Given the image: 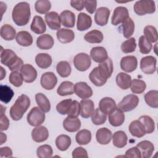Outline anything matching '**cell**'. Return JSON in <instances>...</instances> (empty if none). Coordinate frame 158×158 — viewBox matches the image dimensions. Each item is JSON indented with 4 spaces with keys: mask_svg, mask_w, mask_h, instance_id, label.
<instances>
[{
    "mask_svg": "<svg viewBox=\"0 0 158 158\" xmlns=\"http://www.w3.org/2000/svg\"><path fill=\"white\" fill-rule=\"evenodd\" d=\"M138 65V60L135 56H127L122 58L120 60L121 69L128 73L135 71Z\"/></svg>",
    "mask_w": 158,
    "mask_h": 158,
    "instance_id": "obj_12",
    "label": "cell"
},
{
    "mask_svg": "<svg viewBox=\"0 0 158 158\" xmlns=\"http://www.w3.org/2000/svg\"><path fill=\"white\" fill-rule=\"evenodd\" d=\"M73 62L76 69L80 72L87 70L91 64L89 56L83 52L77 54L73 58Z\"/></svg>",
    "mask_w": 158,
    "mask_h": 158,
    "instance_id": "obj_7",
    "label": "cell"
},
{
    "mask_svg": "<svg viewBox=\"0 0 158 158\" xmlns=\"http://www.w3.org/2000/svg\"><path fill=\"white\" fill-rule=\"evenodd\" d=\"M54 44L53 38L49 34L41 35L36 40V45L40 49H49L53 47Z\"/></svg>",
    "mask_w": 158,
    "mask_h": 158,
    "instance_id": "obj_27",
    "label": "cell"
},
{
    "mask_svg": "<svg viewBox=\"0 0 158 158\" xmlns=\"http://www.w3.org/2000/svg\"><path fill=\"white\" fill-rule=\"evenodd\" d=\"M45 20L49 28L53 30H59L60 28V18L59 14L54 11L47 13L44 17Z\"/></svg>",
    "mask_w": 158,
    "mask_h": 158,
    "instance_id": "obj_17",
    "label": "cell"
},
{
    "mask_svg": "<svg viewBox=\"0 0 158 158\" xmlns=\"http://www.w3.org/2000/svg\"><path fill=\"white\" fill-rule=\"evenodd\" d=\"M144 100L146 104L152 108L158 107V91L151 90L144 95Z\"/></svg>",
    "mask_w": 158,
    "mask_h": 158,
    "instance_id": "obj_45",
    "label": "cell"
},
{
    "mask_svg": "<svg viewBox=\"0 0 158 158\" xmlns=\"http://www.w3.org/2000/svg\"><path fill=\"white\" fill-rule=\"evenodd\" d=\"M73 91L76 95L81 99L89 98L93 95L91 88L83 81L76 83L73 86Z\"/></svg>",
    "mask_w": 158,
    "mask_h": 158,
    "instance_id": "obj_9",
    "label": "cell"
},
{
    "mask_svg": "<svg viewBox=\"0 0 158 158\" xmlns=\"http://www.w3.org/2000/svg\"><path fill=\"white\" fill-rule=\"evenodd\" d=\"M70 5L72 7L75 9L77 10L81 11L85 7L84 1H75L72 0L70 1Z\"/></svg>",
    "mask_w": 158,
    "mask_h": 158,
    "instance_id": "obj_62",
    "label": "cell"
},
{
    "mask_svg": "<svg viewBox=\"0 0 158 158\" xmlns=\"http://www.w3.org/2000/svg\"><path fill=\"white\" fill-rule=\"evenodd\" d=\"M57 83V78L56 75L51 72L43 73L41 77L40 84L41 86L46 90L52 89Z\"/></svg>",
    "mask_w": 158,
    "mask_h": 158,
    "instance_id": "obj_11",
    "label": "cell"
},
{
    "mask_svg": "<svg viewBox=\"0 0 158 158\" xmlns=\"http://www.w3.org/2000/svg\"><path fill=\"white\" fill-rule=\"evenodd\" d=\"M62 25L64 27L72 28L75 23V15L73 12L69 10L62 11L60 14Z\"/></svg>",
    "mask_w": 158,
    "mask_h": 158,
    "instance_id": "obj_31",
    "label": "cell"
},
{
    "mask_svg": "<svg viewBox=\"0 0 158 158\" xmlns=\"http://www.w3.org/2000/svg\"><path fill=\"white\" fill-rule=\"evenodd\" d=\"M44 113L39 107H33L27 115L28 123L33 127L40 126L45 120Z\"/></svg>",
    "mask_w": 158,
    "mask_h": 158,
    "instance_id": "obj_5",
    "label": "cell"
},
{
    "mask_svg": "<svg viewBox=\"0 0 158 158\" xmlns=\"http://www.w3.org/2000/svg\"><path fill=\"white\" fill-rule=\"evenodd\" d=\"M118 29L125 38L128 39L134 33L135 23L130 17H128L122 23Z\"/></svg>",
    "mask_w": 158,
    "mask_h": 158,
    "instance_id": "obj_26",
    "label": "cell"
},
{
    "mask_svg": "<svg viewBox=\"0 0 158 158\" xmlns=\"http://www.w3.org/2000/svg\"><path fill=\"white\" fill-rule=\"evenodd\" d=\"M72 141L70 136L66 135H60L56 139V145L59 150L65 151L69 149Z\"/></svg>",
    "mask_w": 158,
    "mask_h": 158,
    "instance_id": "obj_38",
    "label": "cell"
},
{
    "mask_svg": "<svg viewBox=\"0 0 158 158\" xmlns=\"http://www.w3.org/2000/svg\"><path fill=\"white\" fill-rule=\"evenodd\" d=\"M129 17L128 9L123 6L117 7L113 12L111 19V23L113 25H118L122 23L127 19Z\"/></svg>",
    "mask_w": 158,
    "mask_h": 158,
    "instance_id": "obj_10",
    "label": "cell"
},
{
    "mask_svg": "<svg viewBox=\"0 0 158 158\" xmlns=\"http://www.w3.org/2000/svg\"><path fill=\"white\" fill-rule=\"evenodd\" d=\"M12 156V149L7 146L2 147L0 148V157H10Z\"/></svg>",
    "mask_w": 158,
    "mask_h": 158,
    "instance_id": "obj_61",
    "label": "cell"
},
{
    "mask_svg": "<svg viewBox=\"0 0 158 158\" xmlns=\"http://www.w3.org/2000/svg\"><path fill=\"white\" fill-rule=\"evenodd\" d=\"M116 107L115 101L109 97L101 99L99 102V109L106 114H109L114 110Z\"/></svg>",
    "mask_w": 158,
    "mask_h": 158,
    "instance_id": "obj_28",
    "label": "cell"
},
{
    "mask_svg": "<svg viewBox=\"0 0 158 158\" xmlns=\"http://www.w3.org/2000/svg\"><path fill=\"white\" fill-rule=\"evenodd\" d=\"M136 48V40L135 38H128L121 44V50L125 54L131 53L135 51Z\"/></svg>",
    "mask_w": 158,
    "mask_h": 158,
    "instance_id": "obj_51",
    "label": "cell"
},
{
    "mask_svg": "<svg viewBox=\"0 0 158 158\" xmlns=\"http://www.w3.org/2000/svg\"><path fill=\"white\" fill-rule=\"evenodd\" d=\"M130 87L133 93L141 94L146 89V84L142 80L133 79V80H131V83Z\"/></svg>",
    "mask_w": 158,
    "mask_h": 158,
    "instance_id": "obj_48",
    "label": "cell"
},
{
    "mask_svg": "<svg viewBox=\"0 0 158 158\" xmlns=\"http://www.w3.org/2000/svg\"><path fill=\"white\" fill-rule=\"evenodd\" d=\"M35 100L40 109L44 112H48L51 109V104L48 98L41 93H37L35 95Z\"/></svg>",
    "mask_w": 158,
    "mask_h": 158,
    "instance_id": "obj_37",
    "label": "cell"
},
{
    "mask_svg": "<svg viewBox=\"0 0 158 158\" xmlns=\"http://www.w3.org/2000/svg\"><path fill=\"white\" fill-rule=\"evenodd\" d=\"M139 120L144 125L146 134H151L154 131L155 123L150 116L142 115L139 118Z\"/></svg>",
    "mask_w": 158,
    "mask_h": 158,
    "instance_id": "obj_46",
    "label": "cell"
},
{
    "mask_svg": "<svg viewBox=\"0 0 158 158\" xmlns=\"http://www.w3.org/2000/svg\"><path fill=\"white\" fill-rule=\"evenodd\" d=\"M1 62L12 72L21 70L23 65L22 59L18 57L12 50L4 49L2 48L1 51Z\"/></svg>",
    "mask_w": 158,
    "mask_h": 158,
    "instance_id": "obj_2",
    "label": "cell"
},
{
    "mask_svg": "<svg viewBox=\"0 0 158 158\" xmlns=\"http://www.w3.org/2000/svg\"><path fill=\"white\" fill-rule=\"evenodd\" d=\"M92 25V19L91 17L84 13L81 12L78 15L77 27L78 30L82 31L89 29Z\"/></svg>",
    "mask_w": 158,
    "mask_h": 158,
    "instance_id": "obj_25",
    "label": "cell"
},
{
    "mask_svg": "<svg viewBox=\"0 0 158 158\" xmlns=\"http://www.w3.org/2000/svg\"><path fill=\"white\" fill-rule=\"evenodd\" d=\"M84 4L85 8L87 10L89 14H92L94 12V11L96 10V7H97V1L94 0V1H88L86 0L84 1Z\"/></svg>",
    "mask_w": 158,
    "mask_h": 158,
    "instance_id": "obj_60",
    "label": "cell"
},
{
    "mask_svg": "<svg viewBox=\"0 0 158 158\" xmlns=\"http://www.w3.org/2000/svg\"><path fill=\"white\" fill-rule=\"evenodd\" d=\"M6 76V70L2 67H1V80H2L4 77Z\"/></svg>",
    "mask_w": 158,
    "mask_h": 158,
    "instance_id": "obj_64",
    "label": "cell"
},
{
    "mask_svg": "<svg viewBox=\"0 0 158 158\" xmlns=\"http://www.w3.org/2000/svg\"><path fill=\"white\" fill-rule=\"evenodd\" d=\"M23 80L26 83L33 82L37 77V71L33 65L27 64L23 65L20 70Z\"/></svg>",
    "mask_w": 158,
    "mask_h": 158,
    "instance_id": "obj_15",
    "label": "cell"
},
{
    "mask_svg": "<svg viewBox=\"0 0 158 158\" xmlns=\"http://www.w3.org/2000/svg\"><path fill=\"white\" fill-rule=\"evenodd\" d=\"M135 12L138 15H144L147 14H153L156 11L155 2L150 0H141L135 2Z\"/></svg>",
    "mask_w": 158,
    "mask_h": 158,
    "instance_id": "obj_4",
    "label": "cell"
},
{
    "mask_svg": "<svg viewBox=\"0 0 158 158\" xmlns=\"http://www.w3.org/2000/svg\"><path fill=\"white\" fill-rule=\"evenodd\" d=\"M136 147L139 150L141 157L143 158L151 157L154 150V146L153 143L148 140L140 141L136 144Z\"/></svg>",
    "mask_w": 158,
    "mask_h": 158,
    "instance_id": "obj_20",
    "label": "cell"
},
{
    "mask_svg": "<svg viewBox=\"0 0 158 158\" xmlns=\"http://www.w3.org/2000/svg\"><path fill=\"white\" fill-rule=\"evenodd\" d=\"M9 81L14 86L20 87L23 84L24 80L21 73H19L18 71H14L10 73Z\"/></svg>",
    "mask_w": 158,
    "mask_h": 158,
    "instance_id": "obj_54",
    "label": "cell"
},
{
    "mask_svg": "<svg viewBox=\"0 0 158 158\" xmlns=\"http://www.w3.org/2000/svg\"><path fill=\"white\" fill-rule=\"evenodd\" d=\"M128 128L131 135L135 137L141 138L146 134L145 128L139 119L131 122Z\"/></svg>",
    "mask_w": 158,
    "mask_h": 158,
    "instance_id": "obj_22",
    "label": "cell"
},
{
    "mask_svg": "<svg viewBox=\"0 0 158 158\" xmlns=\"http://www.w3.org/2000/svg\"><path fill=\"white\" fill-rule=\"evenodd\" d=\"M109 122L113 127H119L125 121L124 112L117 107L111 113L109 114Z\"/></svg>",
    "mask_w": 158,
    "mask_h": 158,
    "instance_id": "obj_16",
    "label": "cell"
},
{
    "mask_svg": "<svg viewBox=\"0 0 158 158\" xmlns=\"http://www.w3.org/2000/svg\"><path fill=\"white\" fill-rule=\"evenodd\" d=\"M125 157H133V158H141V152L138 148L136 147L131 148L128 149L126 152L124 156Z\"/></svg>",
    "mask_w": 158,
    "mask_h": 158,
    "instance_id": "obj_58",
    "label": "cell"
},
{
    "mask_svg": "<svg viewBox=\"0 0 158 158\" xmlns=\"http://www.w3.org/2000/svg\"><path fill=\"white\" fill-rule=\"evenodd\" d=\"M138 46L140 52L143 54H147L149 53L152 48L151 43L143 35L141 36L139 38Z\"/></svg>",
    "mask_w": 158,
    "mask_h": 158,
    "instance_id": "obj_53",
    "label": "cell"
},
{
    "mask_svg": "<svg viewBox=\"0 0 158 158\" xmlns=\"http://www.w3.org/2000/svg\"><path fill=\"white\" fill-rule=\"evenodd\" d=\"M48 136V130L44 126H38L33 128L31 131L32 139L36 143H41L46 141Z\"/></svg>",
    "mask_w": 158,
    "mask_h": 158,
    "instance_id": "obj_21",
    "label": "cell"
},
{
    "mask_svg": "<svg viewBox=\"0 0 158 158\" xmlns=\"http://www.w3.org/2000/svg\"><path fill=\"white\" fill-rule=\"evenodd\" d=\"M17 43L23 47L30 46L33 43V37L27 31H20L17 33L15 36Z\"/></svg>",
    "mask_w": 158,
    "mask_h": 158,
    "instance_id": "obj_32",
    "label": "cell"
},
{
    "mask_svg": "<svg viewBox=\"0 0 158 158\" xmlns=\"http://www.w3.org/2000/svg\"><path fill=\"white\" fill-rule=\"evenodd\" d=\"M80 115L84 118H89L94 110V104L92 100L83 99L80 102Z\"/></svg>",
    "mask_w": 158,
    "mask_h": 158,
    "instance_id": "obj_18",
    "label": "cell"
},
{
    "mask_svg": "<svg viewBox=\"0 0 158 158\" xmlns=\"http://www.w3.org/2000/svg\"><path fill=\"white\" fill-rule=\"evenodd\" d=\"M107 114L102 112L99 108L96 109L91 115V121L96 125H100L106 122Z\"/></svg>",
    "mask_w": 158,
    "mask_h": 158,
    "instance_id": "obj_47",
    "label": "cell"
},
{
    "mask_svg": "<svg viewBox=\"0 0 158 158\" xmlns=\"http://www.w3.org/2000/svg\"><path fill=\"white\" fill-rule=\"evenodd\" d=\"M30 15V4L27 2H20L14 6L12 10V17L15 25L24 26L28 23Z\"/></svg>",
    "mask_w": 158,
    "mask_h": 158,
    "instance_id": "obj_1",
    "label": "cell"
},
{
    "mask_svg": "<svg viewBox=\"0 0 158 158\" xmlns=\"http://www.w3.org/2000/svg\"><path fill=\"white\" fill-rule=\"evenodd\" d=\"M110 13V11L107 7H101L98 8L94 15L96 23L101 27L106 25L108 22Z\"/></svg>",
    "mask_w": 158,
    "mask_h": 158,
    "instance_id": "obj_14",
    "label": "cell"
},
{
    "mask_svg": "<svg viewBox=\"0 0 158 158\" xmlns=\"http://www.w3.org/2000/svg\"><path fill=\"white\" fill-rule=\"evenodd\" d=\"M35 62L40 68L46 69L51 65L52 58L47 53H40L35 57Z\"/></svg>",
    "mask_w": 158,
    "mask_h": 158,
    "instance_id": "obj_34",
    "label": "cell"
},
{
    "mask_svg": "<svg viewBox=\"0 0 158 158\" xmlns=\"http://www.w3.org/2000/svg\"><path fill=\"white\" fill-rule=\"evenodd\" d=\"M6 111V108L4 107L2 105H1V131H5L7 130L9 126V121L7 116L4 114V112Z\"/></svg>",
    "mask_w": 158,
    "mask_h": 158,
    "instance_id": "obj_57",
    "label": "cell"
},
{
    "mask_svg": "<svg viewBox=\"0 0 158 158\" xmlns=\"http://www.w3.org/2000/svg\"><path fill=\"white\" fill-rule=\"evenodd\" d=\"M72 102V99H64L60 101L56 106L57 111L61 115L67 114L68 110L69 109V107Z\"/></svg>",
    "mask_w": 158,
    "mask_h": 158,
    "instance_id": "obj_55",
    "label": "cell"
},
{
    "mask_svg": "<svg viewBox=\"0 0 158 158\" xmlns=\"http://www.w3.org/2000/svg\"><path fill=\"white\" fill-rule=\"evenodd\" d=\"M73 83L69 81H62L57 89V93L61 96L73 94Z\"/></svg>",
    "mask_w": 158,
    "mask_h": 158,
    "instance_id": "obj_40",
    "label": "cell"
},
{
    "mask_svg": "<svg viewBox=\"0 0 158 158\" xmlns=\"http://www.w3.org/2000/svg\"><path fill=\"white\" fill-rule=\"evenodd\" d=\"M139 98L135 94L125 96L118 103L117 107L123 112H130L135 109L139 104Z\"/></svg>",
    "mask_w": 158,
    "mask_h": 158,
    "instance_id": "obj_6",
    "label": "cell"
},
{
    "mask_svg": "<svg viewBox=\"0 0 158 158\" xmlns=\"http://www.w3.org/2000/svg\"><path fill=\"white\" fill-rule=\"evenodd\" d=\"M90 56L92 59L97 63H101L108 58L106 49L102 46L93 48L90 51Z\"/></svg>",
    "mask_w": 158,
    "mask_h": 158,
    "instance_id": "obj_19",
    "label": "cell"
},
{
    "mask_svg": "<svg viewBox=\"0 0 158 158\" xmlns=\"http://www.w3.org/2000/svg\"><path fill=\"white\" fill-rule=\"evenodd\" d=\"M80 114V105L79 102L76 100L72 101L67 112L68 117H78Z\"/></svg>",
    "mask_w": 158,
    "mask_h": 158,
    "instance_id": "obj_56",
    "label": "cell"
},
{
    "mask_svg": "<svg viewBox=\"0 0 158 158\" xmlns=\"http://www.w3.org/2000/svg\"><path fill=\"white\" fill-rule=\"evenodd\" d=\"M7 139V136L2 132H1V143H0V145H2V144H4V142L6 141Z\"/></svg>",
    "mask_w": 158,
    "mask_h": 158,
    "instance_id": "obj_63",
    "label": "cell"
},
{
    "mask_svg": "<svg viewBox=\"0 0 158 158\" xmlns=\"http://www.w3.org/2000/svg\"><path fill=\"white\" fill-rule=\"evenodd\" d=\"M112 138V133L111 131L107 128H101L98 129L96 133V138L98 143L101 144H109Z\"/></svg>",
    "mask_w": 158,
    "mask_h": 158,
    "instance_id": "obj_23",
    "label": "cell"
},
{
    "mask_svg": "<svg viewBox=\"0 0 158 158\" xmlns=\"http://www.w3.org/2000/svg\"><path fill=\"white\" fill-rule=\"evenodd\" d=\"M89 78L96 86H102L107 82V80L100 75L98 67H95L92 70L89 75Z\"/></svg>",
    "mask_w": 158,
    "mask_h": 158,
    "instance_id": "obj_44",
    "label": "cell"
},
{
    "mask_svg": "<svg viewBox=\"0 0 158 158\" xmlns=\"http://www.w3.org/2000/svg\"><path fill=\"white\" fill-rule=\"evenodd\" d=\"M30 106V100L28 96L25 94L20 95L10 109L9 114L10 117L15 121L20 120Z\"/></svg>",
    "mask_w": 158,
    "mask_h": 158,
    "instance_id": "obj_3",
    "label": "cell"
},
{
    "mask_svg": "<svg viewBox=\"0 0 158 158\" xmlns=\"http://www.w3.org/2000/svg\"><path fill=\"white\" fill-rule=\"evenodd\" d=\"M81 121L77 117H67L63 121L64 128L69 132H75L80 128Z\"/></svg>",
    "mask_w": 158,
    "mask_h": 158,
    "instance_id": "obj_24",
    "label": "cell"
},
{
    "mask_svg": "<svg viewBox=\"0 0 158 158\" xmlns=\"http://www.w3.org/2000/svg\"><path fill=\"white\" fill-rule=\"evenodd\" d=\"M85 41L89 43H100L102 41L104 36L102 33L98 30H93L86 33L84 36Z\"/></svg>",
    "mask_w": 158,
    "mask_h": 158,
    "instance_id": "obj_36",
    "label": "cell"
},
{
    "mask_svg": "<svg viewBox=\"0 0 158 158\" xmlns=\"http://www.w3.org/2000/svg\"><path fill=\"white\" fill-rule=\"evenodd\" d=\"M36 154L40 158H49L51 157L53 154L52 147L49 144H43L40 146L37 150Z\"/></svg>",
    "mask_w": 158,
    "mask_h": 158,
    "instance_id": "obj_52",
    "label": "cell"
},
{
    "mask_svg": "<svg viewBox=\"0 0 158 158\" xmlns=\"http://www.w3.org/2000/svg\"><path fill=\"white\" fill-rule=\"evenodd\" d=\"M14 95V91L7 85H1L0 86V100L1 102L9 103Z\"/></svg>",
    "mask_w": 158,
    "mask_h": 158,
    "instance_id": "obj_42",
    "label": "cell"
},
{
    "mask_svg": "<svg viewBox=\"0 0 158 158\" xmlns=\"http://www.w3.org/2000/svg\"><path fill=\"white\" fill-rule=\"evenodd\" d=\"M98 68L100 75L102 78L107 80L111 77L113 72L114 67L112 60L110 58L108 57L105 61L99 63Z\"/></svg>",
    "mask_w": 158,
    "mask_h": 158,
    "instance_id": "obj_13",
    "label": "cell"
},
{
    "mask_svg": "<svg viewBox=\"0 0 158 158\" xmlns=\"http://www.w3.org/2000/svg\"><path fill=\"white\" fill-rule=\"evenodd\" d=\"M31 30L36 34H42L46 30V26L43 18L39 15H35L30 25Z\"/></svg>",
    "mask_w": 158,
    "mask_h": 158,
    "instance_id": "obj_30",
    "label": "cell"
},
{
    "mask_svg": "<svg viewBox=\"0 0 158 158\" xmlns=\"http://www.w3.org/2000/svg\"><path fill=\"white\" fill-rule=\"evenodd\" d=\"M16 31L14 28L9 25L4 24L1 28V36L6 41H12L16 36Z\"/></svg>",
    "mask_w": 158,
    "mask_h": 158,
    "instance_id": "obj_39",
    "label": "cell"
},
{
    "mask_svg": "<svg viewBox=\"0 0 158 158\" xmlns=\"http://www.w3.org/2000/svg\"><path fill=\"white\" fill-rule=\"evenodd\" d=\"M113 145L118 148L125 147L127 144L128 138L126 133L122 130L115 131L112 136Z\"/></svg>",
    "mask_w": 158,
    "mask_h": 158,
    "instance_id": "obj_33",
    "label": "cell"
},
{
    "mask_svg": "<svg viewBox=\"0 0 158 158\" xmlns=\"http://www.w3.org/2000/svg\"><path fill=\"white\" fill-rule=\"evenodd\" d=\"M51 4L48 0H38L35 3V9L36 11L40 14H47L51 9Z\"/></svg>",
    "mask_w": 158,
    "mask_h": 158,
    "instance_id": "obj_49",
    "label": "cell"
},
{
    "mask_svg": "<svg viewBox=\"0 0 158 158\" xmlns=\"http://www.w3.org/2000/svg\"><path fill=\"white\" fill-rule=\"evenodd\" d=\"M76 142L80 145H86L91 140V133L89 130L83 129L80 130L75 136Z\"/></svg>",
    "mask_w": 158,
    "mask_h": 158,
    "instance_id": "obj_41",
    "label": "cell"
},
{
    "mask_svg": "<svg viewBox=\"0 0 158 158\" xmlns=\"http://www.w3.org/2000/svg\"><path fill=\"white\" fill-rule=\"evenodd\" d=\"M157 59L152 56L143 57L140 61V69L146 74H153L156 70Z\"/></svg>",
    "mask_w": 158,
    "mask_h": 158,
    "instance_id": "obj_8",
    "label": "cell"
},
{
    "mask_svg": "<svg viewBox=\"0 0 158 158\" xmlns=\"http://www.w3.org/2000/svg\"><path fill=\"white\" fill-rule=\"evenodd\" d=\"M72 157H88V153L85 149L82 147H77L72 151Z\"/></svg>",
    "mask_w": 158,
    "mask_h": 158,
    "instance_id": "obj_59",
    "label": "cell"
},
{
    "mask_svg": "<svg viewBox=\"0 0 158 158\" xmlns=\"http://www.w3.org/2000/svg\"><path fill=\"white\" fill-rule=\"evenodd\" d=\"M56 70L61 77L66 78L70 75L72 69L70 64L67 61L62 60L57 64Z\"/></svg>",
    "mask_w": 158,
    "mask_h": 158,
    "instance_id": "obj_43",
    "label": "cell"
},
{
    "mask_svg": "<svg viewBox=\"0 0 158 158\" xmlns=\"http://www.w3.org/2000/svg\"><path fill=\"white\" fill-rule=\"evenodd\" d=\"M56 36L59 42L65 44L70 43L74 40L75 33L72 30L62 28L57 30Z\"/></svg>",
    "mask_w": 158,
    "mask_h": 158,
    "instance_id": "obj_29",
    "label": "cell"
},
{
    "mask_svg": "<svg viewBox=\"0 0 158 158\" xmlns=\"http://www.w3.org/2000/svg\"><path fill=\"white\" fill-rule=\"evenodd\" d=\"M144 34L146 38L150 43H155L157 41V31L154 26H146L144 28Z\"/></svg>",
    "mask_w": 158,
    "mask_h": 158,
    "instance_id": "obj_50",
    "label": "cell"
},
{
    "mask_svg": "<svg viewBox=\"0 0 158 158\" xmlns=\"http://www.w3.org/2000/svg\"><path fill=\"white\" fill-rule=\"evenodd\" d=\"M115 80L117 86L122 89H128L131 83V76L123 72H120L117 75Z\"/></svg>",
    "mask_w": 158,
    "mask_h": 158,
    "instance_id": "obj_35",
    "label": "cell"
}]
</instances>
